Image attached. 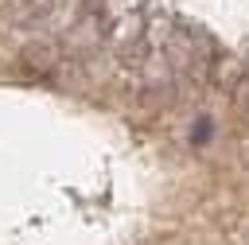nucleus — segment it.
Returning <instances> with one entry per match:
<instances>
[{"mask_svg":"<svg viewBox=\"0 0 249 245\" xmlns=\"http://www.w3.org/2000/svg\"><path fill=\"white\" fill-rule=\"evenodd\" d=\"M105 43H109V19H105L101 12H82V16L62 31V39H58L62 58H89V54H97Z\"/></svg>","mask_w":249,"mask_h":245,"instance_id":"obj_1","label":"nucleus"},{"mask_svg":"<svg viewBox=\"0 0 249 245\" xmlns=\"http://www.w3.org/2000/svg\"><path fill=\"white\" fill-rule=\"evenodd\" d=\"M58 62H62V47L51 43V39H39V43H31V47L19 51V66L31 78H51L58 70Z\"/></svg>","mask_w":249,"mask_h":245,"instance_id":"obj_2","label":"nucleus"},{"mask_svg":"<svg viewBox=\"0 0 249 245\" xmlns=\"http://www.w3.org/2000/svg\"><path fill=\"white\" fill-rule=\"evenodd\" d=\"M51 8H54V0H12L4 8V19L8 23H39L51 16Z\"/></svg>","mask_w":249,"mask_h":245,"instance_id":"obj_3","label":"nucleus"},{"mask_svg":"<svg viewBox=\"0 0 249 245\" xmlns=\"http://www.w3.org/2000/svg\"><path fill=\"white\" fill-rule=\"evenodd\" d=\"M241 74H245V66L233 54H214V62H210V82L214 86H222L226 93H233V86H237Z\"/></svg>","mask_w":249,"mask_h":245,"instance_id":"obj_4","label":"nucleus"},{"mask_svg":"<svg viewBox=\"0 0 249 245\" xmlns=\"http://www.w3.org/2000/svg\"><path fill=\"white\" fill-rule=\"evenodd\" d=\"M233 101H237L241 113H249V66H245V74H241L237 86H233Z\"/></svg>","mask_w":249,"mask_h":245,"instance_id":"obj_5","label":"nucleus"}]
</instances>
